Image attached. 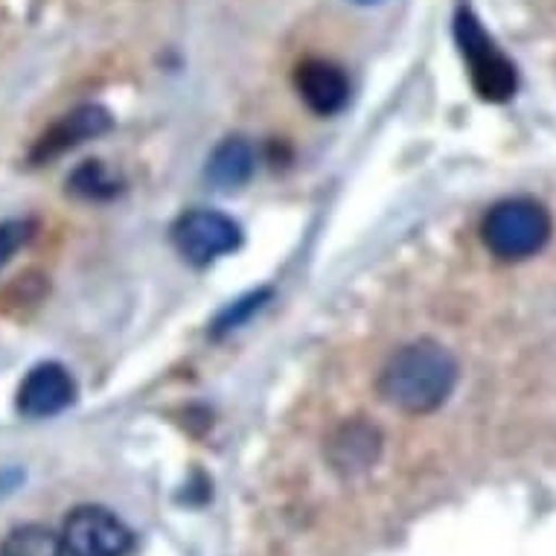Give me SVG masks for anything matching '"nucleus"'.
Instances as JSON below:
<instances>
[{
  "mask_svg": "<svg viewBox=\"0 0 556 556\" xmlns=\"http://www.w3.org/2000/svg\"><path fill=\"white\" fill-rule=\"evenodd\" d=\"M457 384V358L434 338L400 346L384 362L376 391L391 408L420 417L438 410Z\"/></svg>",
  "mask_w": 556,
  "mask_h": 556,
  "instance_id": "1",
  "label": "nucleus"
},
{
  "mask_svg": "<svg viewBox=\"0 0 556 556\" xmlns=\"http://www.w3.org/2000/svg\"><path fill=\"white\" fill-rule=\"evenodd\" d=\"M551 233H554L551 211L530 195L495 201L481 222L483 245L502 263H521L536 256L551 242Z\"/></svg>",
  "mask_w": 556,
  "mask_h": 556,
  "instance_id": "2",
  "label": "nucleus"
},
{
  "mask_svg": "<svg viewBox=\"0 0 556 556\" xmlns=\"http://www.w3.org/2000/svg\"><path fill=\"white\" fill-rule=\"evenodd\" d=\"M455 41L460 47V55L469 64V79H472L475 93L483 102H507L519 88V74L516 64L502 53L490 33L475 18V12L460 7L455 15Z\"/></svg>",
  "mask_w": 556,
  "mask_h": 556,
  "instance_id": "3",
  "label": "nucleus"
},
{
  "mask_svg": "<svg viewBox=\"0 0 556 556\" xmlns=\"http://www.w3.org/2000/svg\"><path fill=\"white\" fill-rule=\"evenodd\" d=\"M62 545L67 556H126L135 545V533L109 507L83 504L67 513Z\"/></svg>",
  "mask_w": 556,
  "mask_h": 556,
  "instance_id": "4",
  "label": "nucleus"
},
{
  "mask_svg": "<svg viewBox=\"0 0 556 556\" xmlns=\"http://www.w3.org/2000/svg\"><path fill=\"white\" fill-rule=\"evenodd\" d=\"M175 251L192 265H211L242 245V228L219 211L195 207L173 225Z\"/></svg>",
  "mask_w": 556,
  "mask_h": 556,
  "instance_id": "5",
  "label": "nucleus"
},
{
  "mask_svg": "<svg viewBox=\"0 0 556 556\" xmlns=\"http://www.w3.org/2000/svg\"><path fill=\"white\" fill-rule=\"evenodd\" d=\"M111 128H114V117H111L109 109H102L97 102L76 105L74 111L62 114L45 135L38 137L36 147L29 152V161L36 166H45L55 157H62L64 152H74L76 147H83L88 140L109 135Z\"/></svg>",
  "mask_w": 556,
  "mask_h": 556,
  "instance_id": "6",
  "label": "nucleus"
},
{
  "mask_svg": "<svg viewBox=\"0 0 556 556\" xmlns=\"http://www.w3.org/2000/svg\"><path fill=\"white\" fill-rule=\"evenodd\" d=\"M76 400V382L71 370L59 362H41L24 376L18 388V410L29 420H47L62 414Z\"/></svg>",
  "mask_w": 556,
  "mask_h": 556,
  "instance_id": "7",
  "label": "nucleus"
},
{
  "mask_svg": "<svg viewBox=\"0 0 556 556\" xmlns=\"http://www.w3.org/2000/svg\"><path fill=\"white\" fill-rule=\"evenodd\" d=\"M327 460L338 475L353 478V475L367 472L370 466L382 455V431L376 429L374 422L362 420H344L332 434L327 438Z\"/></svg>",
  "mask_w": 556,
  "mask_h": 556,
  "instance_id": "8",
  "label": "nucleus"
},
{
  "mask_svg": "<svg viewBox=\"0 0 556 556\" xmlns=\"http://www.w3.org/2000/svg\"><path fill=\"white\" fill-rule=\"evenodd\" d=\"M294 88L309 111L320 117H332L350 102V79L329 59H306L294 71Z\"/></svg>",
  "mask_w": 556,
  "mask_h": 556,
  "instance_id": "9",
  "label": "nucleus"
},
{
  "mask_svg": "<svg viewBox=\"0 0 556 556\" xmlns=\"http://www.w3.org/2000/svg\"><path fill=\"white\" fill-rule=\"evenodd\" d=\"M256 169V152L245 137H225L207 157V181L222 192H233L251 181Z\"/></svg>",
  "mask_w": 556,
  "mask_h": 556,
  "instance_id": "10",
  "label": "nucleus"
},
{
  "mask_svg": "<svg viewBox=\"0 0 556 556\" xmlns=\"http://www.w3.org/2000/svg\"><path fill=\"white\" fill-rule=\"evenodd\" d=\"M123 190L119 175L102 161H85L67 175V195L83 201H109Z\"/></svg>",
  "mask_w": 556,
  "mask_h": 556,
  "instance_id": "11",
  "label": "nucleus"
},
{
  "mask_svg": "<svg viewBox=\"0 0 556 556\" xmlns=\"http://www.w3.org/2000/svg\"><path fill=\"white\" fill-rule=\"evenodd\" d=\"M0 556H67L62 536L45 525H21L10 530V536L0 545Z\"/></svg>",
  "mask_w": 556,
  "mask_h": 556,
  "instance_id": "12",
  "label": "nucleus"
},
{
  "mask_svg": "<svg viewBox=\"0 0 556 556\" xmlns=\"http://www.w3.org/2000/svg\"><path fill=\"white\" fill-rule=\"evenodd\" d=\"M47 292V283L45 277L36 271H27V274H18L10 286H7V292L0 294V312H21L27 309V306H38L41 298Z\"/></svg>",
  "mask_w": 556,
  "mask_h": 556,
  "instance_id": "13",
  "label": "nucleus"
},
{
  "mask_svg": "<svg viewBox=\"0 0 556 556\" xmlns=\"http://www.w3.org/2000/svg\"><path fill=\"white\" fill-rule=\"evenodd\" d=\"M268 301H271V289H256V292L239 298L237 303H230L228 309L222 312L219 318H216V324H213V336H225L230 329H239L254 312L263 309Z\"/></svg>",
  "mask_w": 556,
  "mask_h": 556,
  "instance_id": "14",
  "label": "nucleus"
},
{
  "mask_svg": "<svg viewBox=\"0 0 556 556\" xmlns=\"http://www.w3.org/2000/svg\"><path fill=\"white\" fill-rule=\"evenodd\" d=\"M29 239H33V222L29 219L0 222V268L10 263Z\"/></svg>",
  "mask_w": 556,
  "mask_h": 556,
  "instance_id": "15",
  "label": "nucleus"
},
{
  "mask_svg": "<svg viewBox=\"0 0 556 556\" xmlns=\"http://www.w3.org/2000/svg\"><path fill=\"white\" fill-rule=\"evenodd\" d=\"M353 3H379V0H353Z\"/></svg>",
  "mask_w": 556,
  "mask_h": 556,
  "instance_id": "16",
  "label": "nucleus"
}]
</instances>
